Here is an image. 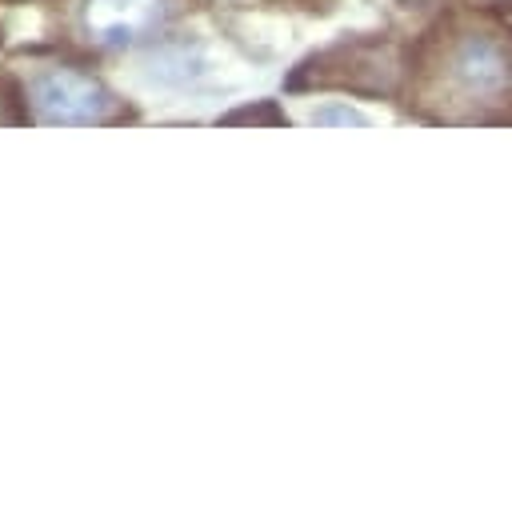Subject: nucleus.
<instances>
[{"instance_id":"nucleus-4","label":"nucleus","mask_w":512,"mask_h":508,"mask_svg":"<svg viewBox=\"0 0 512 508\" xmlns=\"http://www.w3.org/2000/svg\"><path fill=\"white\" fill-rule=\"evenodd\" d=\"M172 16L176 0H80L76 32L96 52H120L160 36Z\"/></svg>"},{"instance_id":"nucleus-8","label":"nucleus","mask_w":512,"mask_h":508,"mask_svg":"<svg viewBox=\"0 0 512 508\" xmlns=\"http://www.w3.org/2000/svg\"><path fill=\"white\" fill-rule=\"evenodd\" d=\"M472 4H508V0H472Z\"/></svg>"},{"instance_id":"nucleus-2","label":"nucleus","mask_w":512,"mask_h":508,"mask_svg":"<svg viewBox=\"0 0 512 508\" xmlns=\"http://www.w3.org/2000/svg\"><path fill=\"white\" fill-rule=\"evenodd\" d=\"M24 92V112L40 124L60 128H100V124H124L132 120V108L88 68L52 60L32 68Z\"/></svg>"},{"instance_id":"nucleus-3","label":"nucleus","mask_w":512,"mask_h":508,"mask_svg":"<svg viewBox=\"0 0 512 508\" xmlns=\"http://www.w3.org/2000/svg\"><path fill=\"white\" fill-rule=\"evenodd\" d=\"M400 48L388 40H352L312 56L296 76L292 88H352V92H392L400 80Z\"/></svg>"},{"instance_id":"nucleus-9","label":"nucleus","mask_w":512,"mask_h":508,"mask_svg":"<svg viewBox=\"0 0 512 508\" xmlns=\"http://www.w3.org/2000/svg\"><path fill=\"white\" fill-rule=\"evenodd\" d=\"M8 4H16V0H8Z\"/></svg>"},{"instance_id":"nucleus-1","label":"nucleus","mask_w":512,"mask_h":508,"mask_svg":"<svg viewBox=\"0 0 512 508\" xmlns=\"http://www.w3.org/2000/svg\"><path fill=\"white\" fill-rule=\"evenodd\" d=\"M408 104L436 124H512V36L452 16L412 56Z\"/></svg>"},{"instance_id":"nucleus-5","label":"nucleus","mask_w":512,"mask_h":508,"mask_svg":"<svg viewBox=\"0 0 512 508\" xmlns=\"http://www.w3.org/2000/svg\"><path fill=\"white\" fill-rule=\"evenodd\" d=\"M312 124H368V116H360L356 108H316Z\"/></svg>"},{"instance_id":"nucleus-7","label":"nucleus","mask_w":512,"mask_h":508,"mask_svg":"<svg viewBox=\"0 0 512 508\" xmlns=\"http://www.w3.org/2000/svg\"><path fill=\"white\" fill-rule=\"evenodd\" d=\"M404 4H412V8H424V4H436V0H404Z\"/></svg>"},{"instance_id":"nucleus-6","label":"nucleus","mask_w":512,"mask_h":508,"mask_svg":"<svg viewBox=\"0 0 512 508\" xmlns=\"http://www.w3.org/2000/svg\"><path fill=\"white\" fill-rule=\"evenodd\" d=\"M280 4H296V8H324V0H280Z\"/></svg>"}]
</instances>
